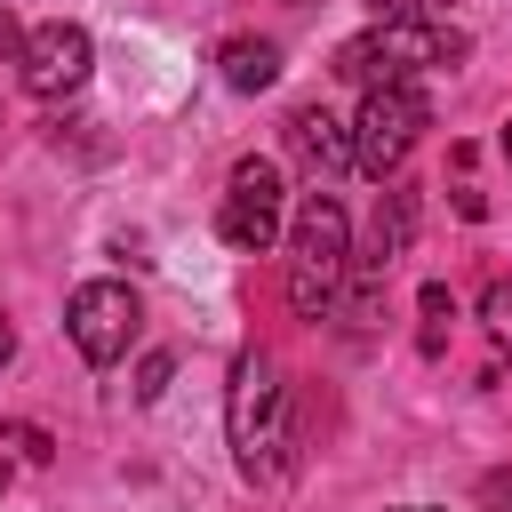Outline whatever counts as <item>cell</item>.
Segmentation results:
<instances>
[{"mask_svg":"<svg viewBox=\"0 0 512 512\" xmlns=\"http://www.w3.org/2000/svg\"><path fill=\"white\" fill-rule=\"evenodd\" d=\"M416 312H424V336H416V344L440 360V352H448V320H456V296H448V280H424V288H416Z\"/></svg>","mask_w":512,"mask_h":512,"instance_id":"11","label":"cell"},{"mask_svg":"<svg viewBox=\"0 0 512 512\" xmlns=\"http://www.w3.org/2000/svg\"><path fill=\"white\" fill-rule=\"evenodd\" d=\"M424 128H432L424 88H368L360 96V120H352V168L376 176V184H392L400 160L424 144Z\"/></svg>","mask_w":512,"mask_h":512,"instance_id":"4","label":"cell"},{"mask_svg":"<svg viewBox=\"0 0 512 512\" xmlns=\"http://www.w3.org/2000/svg\"><path fill=\"white\" fill-rule=\"evenodd\" d=\"M0 496H8V464H0Z\"/></svg>","mask_w":512,"mask_h":512,"instance_id":"20","label":"cell"},{"mask_svg":"<svg viewBox=\"0 0 512 512\" xmlns=\"http://www.w3.org/2000/svg\"><path fill=\"white\" fill-rule=\"evenodd\" d=\"M408 232H416V184H384V208H376V224H368V256H352V264H368V272H392V256H408Z\"/></svg>","mask_w":512,"mask_h":512,"instance_id":"9","label":"cell"},{"mask_svg":"<svg viewBox=\"0 0 512 512\" xmlns=\"http://www.w3.org/2000/svg\"><path fill=\"white\" fill-rule=\"evenodd\" d=\"M280 216H288V184H280V168H272V160H240V168L224 176V200H216V232H224V248L264 256V248L280 240Z\"/></svg>","mask_w":512,"mask_h":512,"instance_id":"6","label":"cell"},{"mask_svg":"<svg viewBox=\"0 0 512 512\" xmlns=\"http://www.w3.org/2000/svg\"><path fill=\"white\" fill-rule=\"evenodd\" d=\"M480 328H488V344L512 360V280H488V288H480Z\"/></svg>","mask_w":512,"mask_h":512,"instance_id":"12","label":"cell"},{"mask_svg":"<svg viewBox=\"0 0 512 512\" xmlns=\"http://www.w3.org/2000/svg\"><path fill=\"white\" fill-rule=\"evenodd\" d=\"M376 24H448V0H368Z\"/></svg>","mask_w":512,"mask_h":512,"instance_id":"13","label":"cell"},{"mask_svg":"<svg viewBox=\"0 0 512 512\" xmlns=\"http://www.w3.org/2000/svg\"><path fill=\"white\" fill-rule=\"evenodd\" d=\"M8 440H16V448H24V456H32V464H48V456H56V448H48V432H40V424H8Z\"/></svg>","mask_w":512,"mask_h":512,"instance_id":"15","label":"cell"},{"mask_svg":"<svg viewBox=\"0 0 512 512\" xmlns=\"http://www.w3.org/2000/svg\"><path fill=\"white\" fill-rule=\"evenodd\" d=\"M344 264H352V216H344V200L336 192H304L296 200V216H288V304L312 320V312H328L336 304V288H344Z\"/></svg>","mask_w":512,"mask_h":512,"instance_id":"2","label":"cell"},{"mask_svg":"<svg viewBox=\"0 0 512 512\" xmlns=\"http://www.w3.org/2000/svg\"><path fill=\"white\" fill-rule=\"evenodd\" d=\"M16 360V328H8V312H0V368Z\"/></svg>","mask_w":512,"mask_h":512,"instance_id":"18","label":"cell"},{"mask_svg":"<svg viewBox=\"0 0 512 512\" xmlns=\"http://www.w3.org/2000/svg\"><path fill=\"white\" fill-rule=\"evenodd\" d=\"M216 72H224L232 96H256V88L280 80V48H272V40H224V48H216Z\"/></svg>","mask_w":512,"mask_h":512,"instance_id":"10","label":"cell"},{"mask_svg":"<svg viewBox=\"0 0 512 512\" xmlns=\"http://www.w3.org/2000/svg\"><path fill=\"white\" fill-rule=\"evenodd\" d=\"M288 8H312V0H288Z\"/></svg>","mask_w":512,"mask_h":512,"instance_id":"22","label":"cell"},{"mask_svg":"<svg viewBox=\"0 0 512 512\" xmlns=\"http://www.w3.org/2000/svg\"><path fill=\"white\" fill-rule=\"evenodd\" d=\"M408 512H432V504H408Z\"/></svg>","mask_w":512,"mask_h":512,"instance_id":"21","label":"cell"},{"mask_svg":"<svg viewBox=\"0 0 512 512\" xmlns=\"http://www.w3.org/2000/svg\"><path fill=\"white\" fill-rule=\"evenodd\" d=\"M168 376H176V360H168V352H144V368H136V400L152 408V400L168 392Z\"/></svg>","mask_w":512,"mask_h":512,"instance_id":"14","label":"cell"},{"mask_svg":"<svg viewBox=\"0 0 512 512\" xmlns=\"http://www.w3.org/2000/svg\"><path fill=\"white\" fill-rule=\"evenodd\" d=\"M448 64H464L456 24H368L336 48V80H352L360 96L368 88H416L424 72H448Z\"/></svg>","mask_w":512,"mask_h":512,"instance_id":"1","label":"cell"},{"mask_svg":"<svg viewBox=\"0 0 512 512\" xmlns=\"http://www.w3.org/2000/svg\"><path fill=\"white\" fill-rule=\"evenodd\" d=\"M488 512H512V480H488Z\"/></svg>","mask_w":512,"mask_h":512,"instance_id":"17","label":"cell"},{"mask_svg":"<svg viewBox=\"0 0 512 512\" xmlns=\"http://www.w3.org/2000/svg\"><path fill=\"white\" fill-rule=\"evenodd\" d=\"M88 72H96V40H88V24H32L24 32V56H16V80H24V96H40V104H64V96H80L88 88Z\"/></svg>","mask_w":512,"mask_h":512,"instance_id":"7","label":"cell"},{"mask_svg":"<svg viewBox=\"0 0 512 512\" xmlns=\"http://www.w3.org/2000/svg\"><path fill=\"white\" fill-rule=\"evenodd\" d=\"M136 328H144V304H136V288H128V280H80V288H72V304H64V336H72V352H80L88 368L128 360Z\"/></svg>","mask_w":512,"mask_h":512,"instance_id":"5","label":"cell"},{"mask_svg":"<svg viewBox=\"0 0 512 512\" xmlns=\"http://www.w3.org/2000/svg\"><path fill=\"white\" fill-rule=\"evenodd\" d=\"M224 432H232V456H240L248 480L280 472V448H288V384H280L272 352H240V360H232Z\"/></svg>","mask_w":512,"mask_h":512,"instance_id":"3","label":"cell"},{"mask_svg":"<svg viewBox=\"0 0 512 512\" xmlns=\"http://www.w3.org/2000/svg\"><path fill=\"white\" fill-rule=\"evenodd\" d=\"M504 168H512V120H504Z\"/></svg>","mask_w":512,"mask_h":512,"instance_id":"19","label":"cell"},{"mask_svg":"<svg viewBox=\"0 0 512 512\" xmlns=\"http://www.w3.org/2000/svg\"><path fill=\"white\" fill-rule=\"evenodd\" d=\"M288 152L312 168V184H328V176L352 168V128H344L328 104H296V112H288Z\"/></svg>","mask_w":512,"mask_h":512,"instance_id":"8","label":"cell"},{"mask_svg":"<svg viewBox=\"0 0 512 512\" xmlns=\"http://www.w3.org/2000/svg\"><path fill=\"white\" fill-rule=\"evenodd\" d=\"M16 56H24V24L0 8V64H16Z\"/></svg>","mask_w":512,"mask_h":512,"instance_id":"16","label":"cell"}]
</instances>
